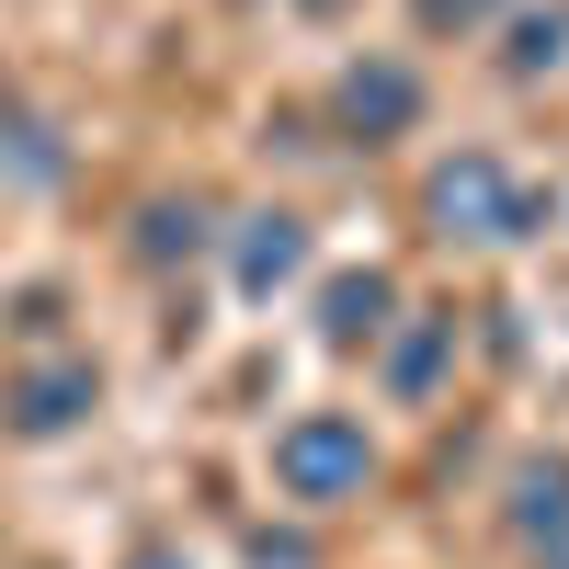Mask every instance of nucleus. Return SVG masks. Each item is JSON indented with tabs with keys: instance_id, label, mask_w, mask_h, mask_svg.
<instances>
[{
	"instance_id": "nucleus-1",
	"label": "nucleus",
	"mask_w": 569,
	"mask_h": 569,
	"mask_svg": "<svg viewBox=\"0 0 569 569\" xmlns=\"http://www.w3.org/2000/svg\"><path fill=\"white\" fill-rule=\"evenodd\" d=\"M284 479H297L308 501H330L342 479H365V433H342V421H308V433H284Z\"/></svg>"
},
{
	"instance_id": "nucleus-2",
	"label": "nucleus",
	"mask_w": 569,
	"mask_h": 569,
	"mask_svg": "<svg viewBox=\"0 0 569 569\" xmlns=\"http://www.w3.org/2000/svg\"><path fill=\"white\" fill-rule=\"evenodd\" d=\"M353 114H376V126H399L410 114V80L388 69V80H353Z\"/></svg>"
}]
</instances>
